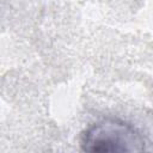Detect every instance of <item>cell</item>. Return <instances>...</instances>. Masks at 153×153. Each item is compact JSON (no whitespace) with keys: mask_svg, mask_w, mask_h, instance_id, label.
<instances>
[{"mask_svg":"<svg viewBox=\"0 0 153 153\" xmlns=\"http://www.w3.org/2000/svg\"><path fill=\"white\" fill-rule=\"evenodd\" d=\"M143 143L134 126L114 117L93 123L81 135V147L87 152H136Z\"/></svg>","mask_w":153,"mask_h":153,"instance_id":"obj_1","label":"cell"}]
</instances>
